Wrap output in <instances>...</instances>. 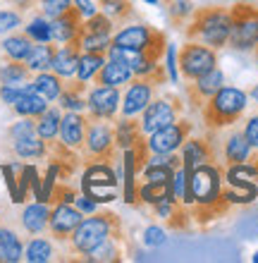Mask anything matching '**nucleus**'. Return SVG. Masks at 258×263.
Listing matches in <instances>:
<instances>
[{
  "instance_id": "nucleus-36",
  "label": "nucleus",
  "mask_w": 258,
  "mask_h": 263,
  "mask_svg": "<svg viewBox=\"0 0 258 263\" xmlns=\"http://www.w3.org/2000/svg\"><path fill=\"white\" fill-rule=\"evenodd\" d=\"M136 194H139V203H146V206H155L161 201L170 199L172 194V182H165V184H151V182H141L136 187Z\"/></svg>"
},
{
  "instance_id": "nucleus-13",
  "label": "nucleus",
  "mask_w": 258,
  "mask_h": 263,
  "mask_svg": "<svg viewBox=\"0 0 258 263\" xmlns=\"http://www.w3.org/2000/svg\"><path fill=\"white\" fill-rule=\"evenodd\" d=\"M82 220H84V213L74 203H53L48 220V235L53 237V242L67 244V239L72 237V232L77 230V225Z\"/></svg>"
},
{
  "instance_id": "nucleus-27",
  "label": "nucleus",
  "mask_w": 258,
  "mask_h": 263,
  "mask_svg": "<svg viewBox=\"0 0 258 263\" xmlns=\"http://www.w3.org/2000/svg\"><path fill=\"white\" fill-rule=\"evenodd\" d=\"M10 108H12V112L17 115V118H34L36 120L46 108H48V101H46L43 96H38V93L31 89V84H29Z\"/></svg>"
},
{
  "instance_id": "nucleus-14",
  "label": "nucleus",
  "mask_w": 258,
  "mask_h": 263,
  "mask_svg": "<svg viewBox=\"0 0 258 263\" xmlns=\"http://www.w3.org/2000/svg\"><path fill=\"white\" fill-rule=\"evenodd\" d=\"M225 86V74L223 69H210L199 79H191V82L184 84V98L191 110H201V105L208 101L215 91H220Z\"/></svg>"
},
{
  "instance_id": "nucleus-57",
  "label": "nucleus",
  "mask_w": 258,
  "mask_h": 263,
  "mask_svg": "<svg viewBox=\"0 0 258 263\" xmlns=\"http://www.w3.org/2000/svg\"><path fill=\"white\" fill-rule=\"evenodd\" d=\"M253 60H256V69H258V46L253 48Z\"/></svg>"
},
{
  "instance_id": "nucleus-19",
  "label": "nucleus",
  "mask_w": 258,
  "mask_h": 263,
  "mask_svg": "<svg viewBox=\"0 0 258 263\" xmlns=\"http://www.w3.org/2000/svg\"><path fill=\"white\" fill-rule=\"evenodd\" d=\"M86 112H63V120H60V134L57 139L63 141L65 146H70L74 151L82 153V146H84L86 139Z\"/></svg>"
},
{
  "instance_id": "nucleus-4",
  "label": "nucleus",
  "mask_w": 258,
  "mask_h": 263,
  "mask_svg": "<svg viewBox=\"0 0 258 263\" xmlns=\"http://www.w3.org/2000/svg\"><path fill=\"white\" fill-rule=\"evenodd\" d=\"M89 118V115H86ZM115 120L89 118L86 120V139L82 146L84 163H115L120 160V148L115 141Z\"/></svg>"
},
{
  "instance_id": "nucleus-8",
  "label": "nucleus",
  "mask_w": 258,
  "mask_h": 263,
  "mask_svg": "<svg viewBox=\"0 0 258 263\" xmlns=\"http://www.w3.org/2000/svg\"><path fill=\"white\" fill-rule=\"evenodd\" d=\"M217 67V50L199 41H187L177 50V69L184 82L199 79Z\"/></svg>"
},
{
  "instance_id": "nucleus-41",
  "label": "nucleus",
  "mask_w": 258,
  "mask_h": 263,
  "mask_svg": "<svg viewBox=\"0 0 258 263\" xmlns=\"http://www.w3.org/2000/svg\"><path fill=\"white\" fill-rule=\"evenodd\" d=\"M24 34H27L34 43L53 41V39H50V20H46L43 14H38V17H34V20L24 27Z\"/></svg>"
},
{
  "instance_id": "nucleus-26",
  "label": "nucleus",
  "mask_w": 258,
  "mask_h": 263,
  "mask_svg": "<svg viewBox=\"0 0 258 263\" xmlns=\"http://www.w3.org/2000/svg\"><path fill=\"white\" fill-rule=\"evenodd\" d=\"M34 79V72L27 67L24 60H10L3 58L0 60V84L5 86H27Z\"/></svg>"
},
{
  "instance_id": "nucleus-48",
  "label": "nucleus",
  "mask_w": 258,
  "mask_h": 263,
  "mask_svg": "<svg viewBox=\"0 0 258 263\" xmlns=\"http://www.w3.org/2000/svg\"><path fill=\"white\" fill-rule=\"evenodd\" d=\"M165 230L158 228V225H151V228L144 230V244L146 247H161V244H165Z\"/></svg>"
},
{
  "instance_id": "nucleus-59",
  "label": "nucleus",
  "mask_w": 258,
  "mask_h": 263,
  "mask_svg": "<svg viewBox=\"0 0 258 263\" xmlns=\"http://www.w3.org/2000/svg\"><path fill=\"white\" fill-rule=\"evenodd\" d=\"M146 3H151V5H155V3H158V0H146Z\"/></svg>"
},
{
  "instance_id": "nucleus-38",
  "label": "nucleus",
  "mask_w": 258,
  "mask_h": 263,
  "mask_svg": "<svg viewBox=\"0 0 258 263\" xmlns=\"http://www.w3.org/2000/svg\"><path fill=\"white\" fill-rule=\"evenodd\" d=\"M108 60V55L105 53H82L79 55V67H77V79H82V82H93V77H96V72L101 67H103V63Z\"/></svg>"
},
{
  "instance_id": "nucleus-21",
  "label": "nucleus",
  "mask_w": 258,
  "mask_h": 263,
  "mask_svg": "<svg viewBox=\"0 0 258 263\" xmlns=\"http://www.w3.org/2000/svg\"><path fill=\"white\" fill-rule=\"evenodd\" d=\"M86 93H89V82H82L77 77L65 79L63 91L57 96V105L70 112H86Z\"/></svg>"
},
{
  "instance_id": "nucleus-10",
  "label": "nucleus",
  "mask_w": 258,
  "mask_h": 263,
  "mask_svg": "<svg viewBox=\"0 0 258 263\" xmlns=\"http://www.w3.org/2000/svg\"><path fill=\"white\" fill-rule=\"evenodd\" d=\"M191 132H194L191 120H187V118H182V115H180L174 122L161 127V129L153 132V134H148V148H151V153L180 151V146L187 141Z\"/></svg>"
},
{
  "instance_id": "nucleus-20",
  "label": "nucleus",
  "mask_w": 258,
  "mask_h": 263,
  "mask_svg": "<svg viewBox=\"0 0 258 263\" xmlns=\"http://www.w3.org/2000/svg\"><path fill=\"white\" fill-rule=\"evenodd\" d=\"M79 55H82V48H79L77 41L57 43L53 63H50V69H53L57 77H63V79H72V77L77 74Z\"/></svg>"
},
{
  "instance_id": "nucleus-28",
  "label": "nucleus",
  "mask_w": 258,
  "mask_h": 263,
  "mask_svg": "<svg viewBox=\"0 0 258 263\" xmlns=\"http://www.w3.org/2000/svg\"><path fill=\"white\" fill-rule=\"evenodd\" d=\"M24 258V242L17 230L0 225V263H17Z\"/></svg>"
},
{
  "instance_id": "nucleus-1",
  "label": "nucleus",
  "mask_w": 258,
  "mask_h": 263,
  "mask_svg": "<svg viewBox=\"0 0 258 263\" xmlns=\"http://www.w3.org/2000/svg\"><path fill=\"white\" fill-rule=\"evenodd\" d=\"M230 7L223 5H206V7H196L191 12V20L184 27V39L187 41H199L206 43L210 48H225L230 41Z\"/></svg>"
},
{
  "instance_id": "nucleus-60",
  "label": "nucleus",
  "mask_w": 258,
  "mask_h": 263,
  "mask_svg": "<svg viewBox=\"0 0 258 263\" xmlns=\"http://www.w3.org/2000/svg\"><path fill=\"white\" fill-rule=\"evenodd\" d=\"M0 220H3V218H0Z\"/></svg>"
},
{
  "instance_id": "nucleus-9",
  "label": "nucleus",
  "mask_w": 258,
  "mask_h": 263,
  "mask_svg": "<svg viewBox=\"0 0 258 263\" xmlns=\"http://www.w3.org/2000/svg\"><path fill=\"white\" fill-rule=\"evenodd\" d=\"M182 112H184V103H182V98L177 96V93L158 96L144 108V112H141V118H139L141 129H144V134L148 137V134L158 132L161 127L174 122Z\"/></svg>"
},
{
  "instance_id": "nucleus-43",
  "label": "nucleus",
  "mask_w": 258,
  "mask_h": 263,
  "mask_svg": "<svg viewBox=\"0 0 258 263\" xmlns=\"http://www.w3.org/2000/svg\"><path fill=\"white\" fill-rule=\"evenodd\" d=\"M36 134V120L34 118H19L17 122L7 127L5 132V144L7 141H17V139H24V137H31Z\"/></svg>"
},
{
  "instance_id": "nucleus-30",
  "label": "nucleus",
  "mask_w": 258,
  "mask_h": 263,
  "mask_svg": "<svg viewBox=\"0 0 258 263\" xmlns=\"http://www.w3.org/2000/svg\"><path fill=\"white\" fill-rule=\"evenodd\" d=\"M63 84H65L63 77H57L53 69H46V72H36L34 74V79H31V89H34L38 96L46 98L48 103H53V101H57V96H60Z\"/></svg>"
},
{
  "instance_id": "nucleus-23",
  "label": "nucleus",
  "mask_w": 258,
  "mask_h": 263,
  "mask_svg": "<svg viewBox=\"0 0 258 263\" xmlns=\"http://www.w3.org/2000/svg\"><path fill=\"white\" fill-rule=\"evenodd\" d=\"M5 148L10 156H14L19 160H41L48 156V141H43L38 134L17 139V141H7Z\"/></svg>"
},
{
  "instance_id": "nucleus-17",
  "label": "nucleus",
  "mask_w": 258,
  "mask_h": 263,
  "mask_svg": "<svg viewBox=\"0 0 258 263\" xmlns=\"http://www.w3.org/2000/svg\"><path fill=\"white\" fill-rule=\"evenodd\" d=\"M82 24H84L82 12H79L74 5L67 7L65 12H60L57 17L50 20V39H53V43L77 41L79 31H82Z\"/></svg>"
},
{
  "instance_id": "nucleus-52",
  "label": "nucleus",
  "mask_w": 258,
  "mask_h": 263,
  "mask_svg": "<svg viewBox=\"0 0 258 263\" xmlns=\"http://www.w3.org/2000/svg\"><path fill=\"white\" fill-rule=\"evenodd\" d=\"M74 206L82 211L84 215H89V213H96V201L93 199H89L86 194H79L77 199H74Z\"/></svg>"
},
{
  "instance_id": "nucleus-15",
  "label": "nucleus",
  "mask_w": 258,
  "mask_h": 263,
  "mask_svg": "<svg viewBox=\"0 0 258 263\" xmlns=\"http://www.w3.org/2000/svg\"><path fill=\"white\" fill-rule=\"evenodd\" d=\"M210 137H213V132H208V137H191L189 134V139L180 146L182 165L187 170H194L203 163H217V153Z\"/></svg>"
},
{
  "instance_id": "nucleus-25",
  "label": "nucleus",
  "mask_w": 258,
  "mask_h": 263,
  "mask_svg": "<svg viewBox=\"0 0 258 263\" xmlns=\"http://www.w3.org/2000/svg\"><path fill=\"white\" fill-rule=\"evenodd\" d=\"M134 72L127 65L117 63V60H112V58H108L103 63V67L96 72V77H93V84H103V86H117V89H122V86H127V84L132 82Z\"/></svg>"
},
{
  "instance_id": "nucleus-3",
  "label": "nucleus",
  "mask_w": 258,
  "mask_h": 263,
  "mask_svg": "<svg viewBox=\"0 0 258 263\" xmlns=\"http://www.w3.org/2000/svg\"><path fill=\"white\" fill-rule=\"evenodd\" d=\"M246 105H249V93L237 86H223L201 105L203 127L208 132H220L225 127L237 125L244 118Z\"/></svg>"
},
{
  "instance_id": "nucleus-7",
  "label": "nucleus",
  "mask_w": 258,
  "mask_h": 263,
  "mask_svg": "<svg viewBox=\"0 0 258 263\" xmlns=\"http://www.w3.org/2000/svg\"><path fill=\"white\" fill-rule=\"evenodd\" d=\"M223 170L217 163H203L189 175V206L191 203H213L225 196Z\"/></svg>"
},
{
  "instance_id": "nucleus-42",
  "label": "nucleus",
  "mask_w": 258,
  "mask_h": 263,
  "mask_svg": "<svg viewBox=\"0 0 258 263\" xmlns=\"http://www.w3.org/2000/svg\"><path fill=\"white\" fill-rule=\"evenodd\" d=\"M189 175H191V170H187L184 165H180L177 170H174L172 175V194L177 201H182V203H187L189 206Z\"/></svg>"
},
{
  "instance_id": "nucleus-51",
  "label": "nucleus",
  "mask_w": 258,
  "mask_h": 263,
  "mask_svg": "<svg viewBox=\"0 0 258 263\" xmlns=\"http://www.w3.org/2000/svg\"><path fill=\"white\" fill-rule=\"evenodd\" d=\"M165 53H168V77H170V82H177L180 79V69H177V48L174 46H168L165 48Z\"/></svg>"
},
{
  "instance_id": "nucleus-12",
  "label": "nucleus",
  "mask_w": 258,
  "mask_h": 263,
  "mask_svg": "<svg viewBox=\"0 0 258 263\" xmlns=\"http://www.w3.org/2000/svg\"><path fill=\"white\" fill-rule=\"evenodd\" d=\"M155 89L158 86L153 82H148L146 77H132V82L127 84V91L122 93L120 115L122 118H136V115H141L144 108L155 98Z\"/></svg>"
},
{
  "instance_id": "nucleus-33",
  "label": "nucleus",
  "mask_w": 258,
  "mask_h": 263,
  "mask_svg": "<svg viewBox=\"0 0 258 263\" xmlns=\"http://www.w3.org/2000/svg\"><path fill=\"white\" fill-rule=\"evenodd\" d=\"M55 48H57V43H53V41L34 43L24 63H27V67L31 69L34 74H36V72H46V69H50L53 55H55Z\"/></svg>"
},
{
  "instance_id": "nucleus-24",
  "label": "nucleus",
  "mask_w": 258,
  "mask_h": 263,
  "mask_svg": "<svg viewBox=\"0 0 258 263\" xmlns=\"http://www.w3.org/2000/svg\"><path fill=\"white\" fill-rule=\"evenodd\" d=\"M256 151L249 141H246L244 132L242 129H234L225 137V144H223V158L227 165H237V163H246L251 158V153Z\"/></svg>"
},
{
  "instance_id": "nucleus-45",
  "label": "nucleus",
  "mask_w": 258,
  "mask_h": 263,
  "mask_svg": "<svg viewBox=\"0 0 258 263\" xmlns=\"http://www.w3.org/2000/svg\"><path fill=\"white\" fill-rule=\"evenodd\" d=\"M191 12H194V7H191L189 0H170L168 3V14H170V22H172L174 27H182L184 20H187Z\"/></svg>"
},
{
  "instance_id": "nucleus-58",
  "label": "nucleus",
  "mask_w": 258,
  "mask_h": 263,
  "mask_svg": "<svg viewBox=\"0 0 258 263\" xmlns=\"http://www.w3.org/2000/svg\"><path fill=\"white\" fill-rule=\"evenodd\" d=\"M234 3H256V0H234Z\"/></svg>"
},
{
  "instance_id": "nucleus-49",
  "label": "nucleus",
  "mask_w": 258,
  "mask_h": 263,
  "mask_svg": "<svg viewBox=\"0 0 258 263\" xmlns=\"http://www.w3.org/2000/svg\"><path fill=\"white\" fill-rule=\"evenodd\" d=\"M242 132H244L246 141L253 146V148H258V115H251V118L244 122V127H242Z\"/></svg>"
},
{
  "instance_id": "nucleus-32",
  "label": "nucleus",
  "mask_w": 258,
  "mask_h": 263,
  "mask_svg": "<svg viewBox=\"0 0 258 263\" xmlns=\"http://www.w3.org/2000/svg\"><path fill=\"white\" fill-rule=\"evenodd\" d=\"M60 120H63V108L55 105V108H46V110L36 118V134L43 139V141H53L60 134Z\"/></svg>"
},
{
  "instance_id": "nucleus-40",
  "label": "nucleus",
  "mask_w": 258,
  "mask_h": 263,
  "mask_svg": "<svg viewBox=\"0 0 258 263\" xmlns=\"http://www.w3.org/2000/svg\"><path fill=\"white\" fill-rule=\"evenodd\" d=\"M115 29H117V24H115L110 17H105L103 12H96V14H91L89 20H84V24H82V34L112 36L115 34Z\"/></svg>"
},
{
  "instance_id": "nucleus-11",
  "label": "nucleus",
  "mask_w": 258,
  "mask_h": 263,
  "mask_svg": "<svg viewBox=\"0 0 258 263\" xmlns=\"http://www.w3.org/2000/svg\"><path fill=\"white\" fill-rule=\"evenodd\" d=\"M122 93L117 86H103L93 84V89L86 93V115L101 120H115L120 115Z\"/></svg>"
},
{
  "instance_id": "nucleus-6",
  "label": "nucleus",
  "mask_w": 258,
  "mask_h": 263,
  "mask_svg": "<svg viewBox=\"0 0 258 263\" xmlns=\"http://www.w3.org/2000/svg\"><path fill=\"white\" fill-rule=\"evenodd\" d=\"M117 173L112 163H86L82 175V194L96 203H110L117 199Z\"/></svg>"
},
{
  "instance_id": "nucleus-2",
  "label": "nucleus",
  "mask_w": 258,
  "mask_h": 263,
  "mask_svg": "<svg viewBox=\"0 0 258 263\" xmlns=\"http://www.w3.org/2000/svg\"><path fill=\"white\" fill-rule=\"evenodd\" d=\"M108 237H120V239H125L122 220H120L117 213L96 211V213H89V218H84V220L77 225V230H74L72 237L67 239V249H70L72 256L86 258L91 251L96 249L101 242H105Z\"/></svg>"
},
{
  "instance_id": "nucleus-18",
  "label": "nucleus",
  "mask_w": 258,
  "mask_h": 263,
  "mask_svg": "<svg viewBox=\"0 0 258 263\" xmlns=\"http://www.w3.org/2000/svg\"><path fill=\"white\" fill-rule=\"evenodd\" d=\"M151 208L155 211L158 218L165 220V228L168 230H174V232H187V230H191L189 206L182 203V201H177L174 196H170V199L161 201V203H155V206H151Z\"/></svg>"
},
{
  "instance_id": "nucleus-22",
  "label": "nucleus",
  "mask_w": 258,
  "mask_h": 263,
  "mask_svg": "<svg viewBox=\"0 0 258 263\" xmlns=\"http://www.w3.org/2000/svg\"><path fill=\"white\" fill-rule=\"evenodd\" d=\"M50 203L46 201H36V203H29L24 206L19 215V225L24 228L27 235H43L48 232V220H50Z\"/></svg>"
},
{
  "instance_id": "nucleus-54",
  "label": "nucleus",
  "mask_w": 258,
  "mask_h": 263,
  "mask_svg": "<svg viewBox=\"0 0 258 263\" xmlns=\"http://www.w3.org/2000/svg\"><path fill=\"white\" fill-rule=\"evenodd\" d=\"M10 5L17 7V12H27V10L36 7V0H10Z\"/></svg>"
},
{
  "instance_id": "nucleus-37",
  "label": "nucleus",
  "mask_w": 258,
  "mask_h": 263,
  "mask_svg": "<svg viewBox=\"0 0 258 263\" xmlns=\"http://www.w3.org/2000/svg\"><path fill=\"white\" fill-rule=\"evenodd\" d=\"M122 239L120 237H108L105 242H101L96 249L91 251L84 261H93V263H108V261H122Z\"/></svg>"
},
{
  "instance_id": "nucleus-53",
  "label": "nucleus",
  "mask_w": 258,
  "mask_h": 263,
  "mask_svg": "<svg viewBox=\"0 0 258 263\" xmlns=\"http://www.w3.org/2000/svg\"><path fill=\"white\" fill-rule=\"evenodd\" d=\"M74 7L82 12V17H84V20H89L91 14L98 12V5H93V0H74Z\"/></svg>"
},
{
  "instance_id": "nucleus-34",
  "label": "nucleus",
  "mask_w": 258,
  "mask_h": 263,
  "mask_svg": "<svg viewBox=\"0 0 258 263\" xmlns=\"http://www.w3.org/2000/svg\"><path fill=\"white\" fill-rule=\"evenodd\" d=\"M31 46H34V41H31L24 31H22V34H14L12 31V34H7L5 39H3L0 53H3V58H10V60H27Z\"/></svg>"
},
{
  "instance_id": "nucleus-29",
  "label": "nucleus",
  "mask_w": 258,
  "mask_h": 263,
  "mask_svg": "<svg viewBox=\"0 0 258 263\" xmlns=\"http://www.w3.org/2000/svg\"><path fill=\"white\" fill-rule=\"evenodd\" d=\"M55 258V244H53V237H38L31 235L24 244V261L29 263H48Z\"/></svg>"
},
{
  "instance_id": "nucleus-5",
  "label": "nucleus",
  "mask_w": 258,
  "mask_h": 263,
  "mask_svg": "<svg viewBox=\"0 0 258 263\" xmlns=\"http://www.w3.org/2000/svg\"><path fill=\"white\" fill-rule=\"evenodd\" d=\"M230 41L227 46L249 53L258 46V5L256 3H234L230 7Z\"/></svg>"
},
{
  "instance_id": "nucleus-46",
  "label": "nucleus",
  "mask_w": 258,
  "mask_h": 263,
  "mask_svg": "<svg viewBox=\"0 0 258 263\" xmlns=\"http://www.w3.org/2000/svg\"><path fill=\"white\" fill-rule=\"evenodd\" d=\"M72 5H74V0H36V7L41 10L46 20H53V17H57Z\"/></svg>"
},
{
  "instance_id": "nucleus-31",
  "label": "nucleus",
  "mask_w": 258,
  "mask_h": 263,
  "mask_svg": "<svg viewBox=\"0 0 258 263\" xmlns=\"http://www.w3.org/2000/svg\"><path fill=\"white\" fill-rule=\"evenodd\" d=\"M112 127H115V141H117L120 151H127V148L136 141V139L144 137L141 122L136 118H122V115H120V118H115Z\"/></svg>"
},
{
  "instance_id": "nucleus-44",
  "label": "nucleus",
  "mask_w": 258,
  "mask_h": 263,
  "mask_svg": "<svg viewBox=\"0 0 258 263\" xmlns=\"http://www.w3.org/2000/svg\"><path fill=\"white\" fill-rule=\"evenodd\" d=\"M79 196V192L74 187H70L67 182H55L53 189H50V196H48V203H74V199Z\"/></svg>"
},
{
  "instance_id": "nucleus-39",
  "label": "nucleus",
  "mask_w": 258,
  "mask_h": 263,
  "mask_svg": "<svg viewBox=\"0 0 258 263\" xmlns=\"http://www.w3.org/2000/svg\"><path fill=\"white\" fill-rule=\"evenodd\" d=\"M77 43L82 53H105L108 55V48L112 46V36H103V34H82L79 31Z\"/></svg>"
},
{
  "instance_id": "nucleus-56",
  "label": "nucleus",
  "mask_w": 258,
  "mask_h": 263,
  "mask_svg": "<svg viewBox=\"0 0 258 263\" xmlns=\"http://www.w3.org/2000/svg\"><path fill=\"white\" fill-rule=\"evenodd\" d=\"M249 160H251L253 165H256V167H258V151H253V153H251V158H249Z\"/></svg>"
},
{
  "instance_id": "nucleus-47",
  "label": "nucleus",
  "mask_w": 258,
  "mask_h": 263,
  "mask_svg": "<svg viewBox=\"0 0 258 263\" xmlns=\"http://www.w3.org/2000/svg\"><path fill=\"white\" fill-rule=\"evenodd\" d=\"M22 27V12L17 10H0V34H12Z\"/></svg>"
},
{
  "instance_id": "nucleus-55",
  "label": "nucleus",
  "mask_w": 258,
  "mask_h": 263,
  "mask_svg": "<svg viewBox=\"0 0 258 263\" xmlns=\"http://www.w3.org/2000/svg\"><path fill=\"white\" fill-rule=\"evenodd\" d=\"M249 98H253V101H256V103H258V84H256V86H253L251 91H249Z\"/></svg>"
},
{
  "instance_id": "nucleus-35",
  "label": "nucleus",
  "mask_w": 258,
  "mask_h": 263,
  "mask_svg": "<svg viewBox=\"0 0 258 263\" xmlns=\"http://www.w3.org/2000/svg\"><path fill=\"white\" fill-rule=\"evenodd\" d=\"M98 12H103L105 17H110L115 24H127V20H132L136 10H134L132 0H96Z\"/></svg>"
},
{
  "instance_id": "nucleus-16",
  "label": "nucleus",
  "mask_w": 258,
  "mask_h": 263,
  "mask_svg": "<svg viewBox=\"0 0 258 263\" xmlns=\"http://www.w3.org/2000/svg\"><path fill=\"white\" fill-rule=\"evenodd\" d=\"M161 29H153L151 24H132V27H122L120 31L112 34V46H122V48L134 50H146L153 46L158 39H163Z\"/></svg>"
},
{
  "instance_id": "nucleus-50",
  "label": "nucleus",
  "mask_w": 258,
  "mask_h": 263,
  "mask_svg": "<svg viewBox=\"0 0 258 263\" xmlns=\"http://www.w3.org/2000/svg\"><path fill=\"white\" fill-rule=\"evenodd\" d=\"M27 86H29V84H27ZM27 86H5V84H0V101H3L5 105H12L14 101L19 98L22 91L27 89Z\"/></svg>"
}]
</instances>
